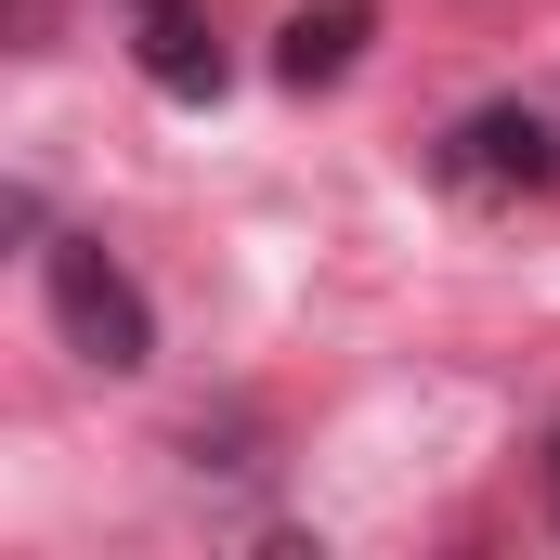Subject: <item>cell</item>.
Here are the masks:
<instances>
[{
    "mask_svg": "<svg viewBox=\"0 0 560 560\" xmlns=\"http://www.w3.org/2000/svg\"><path fill=\"white\" fill-rule=\"evenodd\" d=\"M430 183L469 196V209H522V196L560 183V118L548 105H469L456 131L430 143Z\"/></svg>",
    "mask_w": 560,
    "mask_h": 560,
    "instance_id": "cell-2",
    "label": "cell"
},
{
    "mask_svg": "<svg viewBox=\"0 0 560 560\" xmlns=\"http://www.w3.org/2000/svg\"><path fill=\"white\" fill-rule=\"evenodd\" d=\"M118 26H131V66L170 105H209L222 92V13L209 0H118Z\"/></svg>",
    "mask_w": 560,
    "mask_h": 560,
    "instance_id": "cell-3",
    "label": "cell"
},
{
    "mask_svg": "<svg viewBox=\"0 0 560 560\" xmlns=\"http://www.w3.org/2000/svg\"><path fill=\"white\" fill-rule=\"evenodd\" d=\"M39 287H52V326H66L79 365H105V378H143L156 365V300L131 287V261L105 235H52L39 248Z\"/></svg>",
    "mask_w": 560,
    "mask_h": 560,
    "instance_id": "cell-1",
    "label": "cell"
},
{
    "mask_svg": "<svg viewBox=\"0 0 560 560\" xmlns=\"http://www.w3.org/2000/svg\"><path fill=\"white\" fill-rule=\"evenodd\" d=\"M365 39H378V0H300L275 26V79L287 92H326V79H352Z\"/></svg>",
    "mask_w": 560,
    "mask_h": 560,
    "instance_id": "cell-4",
    "label": "cell"
},
{
    "mask_svg": "<svg viewBox=\"0 0 560 560\" xmlns=\"http://www.w3.org/2000/svg\"><path fill=\"white\" fill-rule=\"evenodd\" d=\"M548 522H560V430H548Z\"/></svg>",
    "mask_w": 560,
    "mask_h": 560,
    "instance_id": "cell-5",
    "label": "cell"
}]
</instances>
